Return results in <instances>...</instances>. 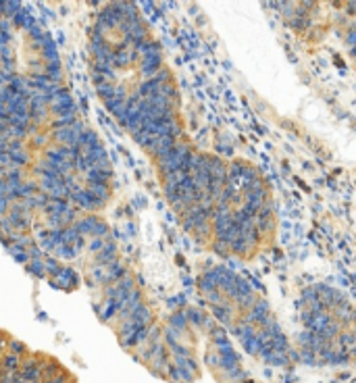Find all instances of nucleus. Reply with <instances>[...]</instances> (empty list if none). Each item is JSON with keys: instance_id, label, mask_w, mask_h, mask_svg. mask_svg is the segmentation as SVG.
<instances>
[{"instance_id": "obj_1", "label": "nucleus", "mask_w": 356, "mask_h": 383, "mask_svg": "<svg viewBox=\"0 0 356 383\" xmlns=\"http://www.w3.org/2000/svg\"><path fill=\"white\" fill-rule=\"evenodd\" d=\"M54 277H56V285L63 287V289H71V287L77 285V275L71 269H58L54 273Z\"/></svg>"}, {"instance_id": "obj_2", "label": "nucleus", "mask_w": 356, "mask_h": 383, "mask_svg": "<svg viewBox=\"0 0 356 383\" xmlns=\"http://www.w3.org/2000/svg\"><path fill=\"white\" fill-rule=\"evenodd\" d=\"M161 69V54H157V56H146V59H142V63H140V73L142 75H146V77H150V75H154Z\"/></svg>"}, {"instance_id": "obj_3", "label": "nucleus", "mask_w": 356, "mask_h": 383, "mask_svg": "<svg viewBox=\"0 0 356 383\" xmlns=\"http://www.w3.org/2000/svg\"><path fill=\"white\" fill-rule=\"evenodd\" d=\"M269 319V304L267 302H258L252 306V312H250V321H256V323H265Z\"/></svg>"}, {"instance_id": "obj_4", "label": "nucleus", "mask_w": 356, "mask_h": 383, "mask_svg": "<svg viewBox=\"0 0 356 383\" xmlns=\"http://www.w3.org/2000/svg\"><path fill=\"white\" fill-rule=\"evenodd\" d=\"M15 19V23L17 25H21V27H25V29H31L33 25H35V21H33V17L29 15V10H25V8H21L19 13L13 17Z\"/></svg>"}, {"instance_id": "obj_5", "label": "nucleus", "mask_w": 356, "mask_h": 383, "mask_svg": "<svg viewBox=\"0 0 356 383\" xmlns=\"http://www.w3.org/2000/svg\"><path fill=\"white\" fill-rule=\"evenodd\" d=\"M109 171L106 169H88V183H106Z\"/></svg>"}, {"instance_id": "obj_6", "label": "nucleus", "mask_w": 356, "mask_h": 383, "mask_svg": "<svg viewBox=\"0 0 356 383\" xmlns=\"http://www.w3.org/2000/svg\"><path fill=\"white\" fill-rule=\"evenodd\" d=\"M96 223H98V219L88 217V219H84V221L75 223V231H77V234H92L94 227H96Z\"/></svg>"}, {"instance_id": "obj_7", "label": "nucleus", "mask_w": 356, "mask_h": 383, "mask_svg": "<svg viewBox=\"0 0 356 383\" xmlns=\"http://www.w3.org/2000/svg\"><path fill=\"white\" fill-rule=\"evenodd\" d=\"M0 13L6 15V17H15L19 10H21V2H0Z\"/></svg>"}, {"instance_id": "obj_8", "label": "nucleus", "mask_w": 356, "mask_h": 383, "mask_svg": "<svg viewBox=\"0 0 356 383\" xmlns=\"http://www.w3.org/2000/svg\"><path fill=\"white\" fill-rule=\"evenodd\" d=\"M8 154V158H10V162H15V165H27V154L23 152V150H13V152H6Z\"/></svg>"}, {"instance_id": "obj_9", "label": "nucleus", "mask_w": 356, "mask_h": 383, "mask_svg": "<svg viewBox=\"0 0 356 383\" xmlns=\"http://www.w3.org/2000/svg\"><path fill=\"white\" fill-rule=\"evenodd\" d=\"M96 90H98V94H100L104 100L115 98V88H113L111 84H98V86H96Z\"/></svg>"}, {"instance_id": "obj_10", "label": "nucleus", "mask_w": 356, "mask_h": 383, "mask_svg": "<svg viewBox=\"0 0 356 383\" xmlns=\"http://www.w3.org/2000/svg\"><path fill=\"white\" fill-rule=\"evenodd\" d=\"M27 269H29V273L38 275V277H44V273H46V269H44V260H40V258L31 260V262L27 264Z\"/></svg>"}, {"instance_id": "obj_11", "label": "nucleus", "mask_w": 356, "mask_h": 383, "mask_svg": "<svg viewBox=\"0 0 356 383\" xmlns=\"http://www.w3.org/2000/svg\"><path fill=\"white\" fill-rule=\"evenodd\" d=\"M171 323L175 325L177 329H183L187 325V319H185V315H181V312H175V315L171 317Z\"/></svg>"}, {"instance_id": "obj_12", "label": "nucleus", "mask_w": 356, "mask_h": 383, "mask_svg": "<svg viewBox=\"0 0 356 383\" xmlns=\"http://www.w3.org/2000/svg\"><path fill=\"white\" fill-rule=\"evenodd\" d=\"M215 315H217L225 325H229V308H227V306H215Z\"/></svg>"}, {"instance_id": "obj_13", "label": "nucleus", "mask_w": 356, "mask_h": 383, "mask_svg": "<svg viewBox=\"0 0 356 383\" xmlns=\"http://www.w3.org/2000/svg\"><path fill=\"white\" fill-rule=\"evenodd\" d=\"M134 137H136V142H140L142 146H148V144H150V140H152V135H150L148 131H144V129L138 131V133H134Z\"/></svg>"}, {"instance_id": "obj_14", "label": "nucleus", "mask_w": 356, "mask_h": 383, "mask_svg": "<svg viewBox=\"0 0 356 383\" xmlns=\"http://www.w3.org/2000/svg\"><path fill=\"white\" fill-rule=\"evenodd\" d=\"M106 234H109V227L98 221L96 227H94V231H92V236H94V238H102V236H106Z\"/></svg>"}, {"instance_id": "obj_15", "label": "nucleus", "mask_w": 356, "mask_h": 383, "mask_svg": "<svg viewBox=\"0 0 356 383\" xmlns=\"http://www.w3.org/2000/svg\"><path fill=\"white\" fill-rule=\"evenodd\" d=\"M44 269H46V271H50V273L54 275L58 269H61V264H58L54 258H50V260H44Z\"/></svg>"}, {"instance_id": "obj_16", "label": "nucleus", "mask_w": 356, "mask_h": 383, "mask_svg": "<svg viewBox=\"0 0 356 383\" xmlns=\"http://www.w3.org/2000/svg\"><path fill=\"white\" fill-rule=\"evenodd\" d=\"M104 246H106V244L102 242V238H96V240L90 244V250H92V252H98V250H102Z\"/></svg>"}, {"instance_id": "obj_17", "label": "nucleus", "mask_w": 356, "mask_h": 383, "mask_svg": "<svg viewBox=\"0 0 356 383\" xmlns=\"http://www.w3.org/2000/svg\"><path fill=\"white\" fill-rule=\"evenodd\" d=\"M73 248H69V246H58V250H56V254H61V256H73Z\"/></svg>"}, {"instance_id": "obj_18", "label": "nucleus", "mask_w": 356, "mask_h": 383, "mask_svg": "<svg viewBox=\"0 0 356 383\" xmlns=\"http://www.w3.org/2000/svg\"><path fill=\"white\" fill-rule=\"evenodd\" d=\"M15 256H17L19 262H27V260H29V256H27V252H25V250L19 252V254H15Z\"/></svg>"}]
</instances>
